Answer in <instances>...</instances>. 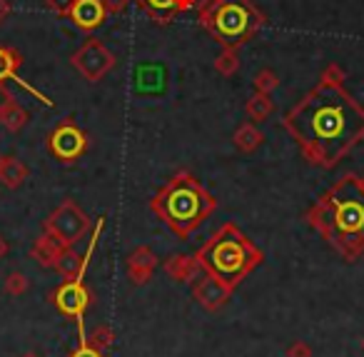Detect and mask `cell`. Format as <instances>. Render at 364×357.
<instances>
[{"instance_id":"f546056e","label":"cell","mask_w":364,"mask_h":357,"mask_svg":"<svg viewBox=\"0 0 364 357\" xmlns=\"http://www.w3.org/2000/svg\"><path fill=\"white\" fill-rule=\"evenodd\" d=\"M46 6L50 8V11H55V13H60L63 8L68 6V0H46Z\"/></svg>"},{"instance_id":"5bb4252c","label":"cell","mask_w":364,"mask_h":357,"mask_svg":"<svg viewBox=\"0 0 364 357\" xmlns=\"http://www.w3.org/2000/svg\"><path fill=\"white\" fill-rule=\"evenodd\" d=\"M63 250H65V245H63L60 240H55V237L50 235V232L43 230V235L38 237L36 242H33L31 247V257L38 262L41 267H48V270H55L58 260H60Z\"/></svg>"},{"instance_id":"8d00e7d4","label":"cell","mask_w":364,"mask_h":357,"mask_svg":"<svg viewBox=\"0 0 364 357\" xmlns=\"http://www.w3.org/2000/svg\"><path fill=\"white\" fill-rule=\"evenodd\" d=\"M362 345H364V340H362Z\"/></svg>"},{"instance_id":"83f0119b","label":"cell","mask_w":364,"mask_h":357,"mask_svg":"<svg viewBox=\"0 0 364 357\" xmlns=\"http://www.w3.org/2000/svg\"><path fill=\"white\" fill-rule=\"evenodd\" d=\"M68 357H105V352H102V350H95L92 345L82 342V345H77L75 350H73Z\"/></svg>"},{"instance_id":"3957f363","label":"cell","mask_w":364,"mask_h":357,"mask_svg":"<svg viewBox=\"0 0 364 357\" xmlns=\"http://www.w3.org/2000/svg\"><path fill=\"white\" fill-rule=\"evenodd\" d=\"M150 210L157 220L170 227L172 235L190 240L218 210V200L213 192L205 190L193 172L180 170L157 190V195L150 200Z\"/></svg>"},{"instance_id":"d6a6232c","label":"cell","mask_w":364,"mask_h":357,"mask_svg":"<svg viewBox=\"0 0 364 357\" xmlns=\"http://www.w3.org/2000/svg\"><path fill=\"white\" fill-rule=\"evenodd\" d=\"M11 95H13V93L8 90V88H0V110H3V105H6V100H8Z\"/></svg>"},{"instance_id":"e575fe53","label":"cell","mask_w":364,"mask_h":357,"mask_svg":"<svg viewBox=\"0 0 364 357\" xmlns=\"http://www.w3.org/2000/svg\"><path fill=\"white\" fill-rule=\"evenodd\" d=\"M23 357H41V355H38V352H26Z\"/></svg>"},{"instance_id":"ffe728a7","label":"cell","mask_w":364,"mask_h":357,"mask_svg":"<svg viewBox=\"0 0 364 357\" xmlns=\"http://www.w3.org/2000/svg\"><path fill=\"white\" fill-rule=\"evenodd\" d=\"M272 110H274L272 98L262 95V93H255V95L247 100V105H245V113H247V118L252 123H264L269 115H272Z\"/></svg>"},{"instance_id":"44dd1931","label":"cell","mask_w":364,"mask_h":357,"mask_svg":"<svg viewBox=\"0 0 364 357\" xmlns=\"http://www.w3.org/2000/svg\"><path fill=\"white\" fill-rule=\"evenodd\" d=\"M160 265V257L152 252L150 245H140L125 257V267H147V270H155Z\"/></svg>"},{"instance_id":"4dcf8cb0","label":"cell","mask_w":364,"mask_h":357,"mask_svg":"<svg viewBox=\"0 0 364 357\" xmlns=\"http://www.w3.org/2000/svg\"><path fill=\"white\" fill-rule=\"evenodd\" d=\"M11 16V3L8 0H0V26H3V21Z\"/></svg>"},{"instance_id":"4fadbf2b","label":"cell","mask_w":364,"mask_h":357,"mask_svg":"<svg viewBox=\"0 0 364 357\" xmlns=\"http://www.w3.org/2000/svg\"><path fill=\"white\" fill-rule=\"evenodd\" d=\"M21 66H23V56L16 51V48H11V46H0V88H8L6 83L8 81H16L21 88H26L31 95H36L38 100H43L48 108H53V100L50 98H46L41 90H36L33 86H28L26 81H23L21 76H18V71H21Z\"/></svg>"},{"instance_id":"e0dca14e","label":"cell","mask_w":364,"mask_h":357,"mask_svg":"<svg viewBox=\"0 0 364 357\" xmlns=\"http://www.w3.org/2000/svg\"><path fill=\"white\" fill-rule=\"evenodd\" d=\"M31 177V167L26 165L23 160H18V157L8 155L3 157V165H0V180H3V185L8 187V190H18V187H23V182Z\"/></svg>"},{"instance_id":"d590c367","label":"cell","mask_w":364,"mask_h":357,"mask_svg":"<svg viewBox=\"0 0 364 357\" xmlns=\"http://www.w3.org/2000/svg\"><path fill=\"white\" fill-rule=\"evenodd\" d=\"M0 165H3V155H0Z\"/></svg>"},{"instance_id":"7a4b0ae2","label":"cell","mask_w":364,"mask_h":357,"mask_svg":"<svg viewBox=\"0 0 364 357\" xmlns=\"http://www.w3.org/2000/svg\"><path fill=\"white\" fill-rule=\"evenodd\" d=\"M304 220L347 262H357L364 255V190L354 172L342 175L322 192Z\"/></svg>"},{"instance_id":"7c38bea8","label":"cell","mask_w":364,"mask_h":357,"mask_svg":"<svg viewBox=\"0 0 364 357\" xmlns=\"http://www.w3.org/2000/svg\"><path fill=\"white\" fill-rule=\"evenodd\" d=\"M135 6L157 26H170L177 16L198 6V0H135Z\"/></svg>"},{"instance_id":"d4e9b609","label":"cell","mask_w":364,"mask_h":357,"mask_svg":"<svg viewBox=\"0 0 364 357\" xmlns=\"http://www.w3.org/2000/svg\"><path fill=\"white\" fill-rule=\"evenodd\" d=\"M3 287H6V292L11 297H21L23 292H28L31 282H28V277L23 275V272H11V275L6 277V282H3Z\"/></svg>"},{"instance_id":"7402d4cb","label":"cell","mask_w":364,"mask_h":357,"mask_svg":"<svg viewBox=\"0 0 364 357\" xmlns=\"http://www.w3.org/2000/svg\"><path fill=\"white\" fill-rule=\"evenodd\" d=\"M215 71H218L223 78H232L235 73L240 71L237 48H223V51H220V56L215 58Z\"/></svg>"},{"instance_id":"ba28073f","label":"cell","mask_w":364,"mask_h":357,"mask_svg":"<svg viewBox=\"0 0 364 357\" xmlns=\"http://www.w3.org/2000/svg\"><path fill=\"white\" fill-rule=\"evenodd\" d=\"M48 150H50V155L55 157L58 162L70 165V162L80 160V157L85 155L87 133L82 130L75 120L68 118V120H63L60 125H55L50 130V135H48Z\"/></svg>"},{"instance_id":"ac0fdd59","label":"cell","mask_w":364,"mask_h":357,"mask_svg":"<svg viewBox=\"0 0 364 357\" xmlns=\"http://www.w3.org/2000/svg\"><path fill=\"white\" fill-rule=\"evenodd\" d=\"M28 120H31V113L16 100V95L8 98L3 110H0V125L6 128L8 133H21L28 125Z\"/></svg>"},{"instance_id":"d6986e66","label":"cell","mask_w":364,"mask_h":357,"mask_svg":"<svg viewBox=\"0 0 364 357\" xmlns=\"http://www.w3.org/2000/svg\"><path fill=\"white\" fill-rule=\"evenodd\" d=\"M232 140H235V148H237L240 152H255L264 143V133L259 130L252 120H250V123H242V125L235 130Z\"/></svg>"},{"instance_id":"f1b7e54d","label":"cell","mask_w":364,"mask_h":357,"mask_svg":"<svg viewBox=\"0 0 364 357\" xmlns=\"http://www.w3.org/2000/svg\"><path fill=\"white\" fill-rule=\"evenodd\" d=\"M127 3H130V0H102L107 16H120V13L127 8Z\"/></svg>"},{"instance_id":"2e32d148","label":"cell","mask_w":364,"mask_h":357,"mask_svg":"<svg viewBox=\"0 0 364 357\" xmlns=\"http://www.w3.org/2000/svg\"><path fill=\"white\" fill-rule=\"evenodd\" d=\"M135 81H137V93H142V95H157V93L165 90V68L160 63L137 66Z\"/></svg>"},{"instance_id":"277c9868","label":"cell","mask_w":364,"mask_h":357,"mask_svg":"<svg viewBox=\"0 0 364 357\" xmlns=\"http://www.w3.org/2000/svg\"><path fill=\"white\" fill-rule=\"evenodd\" d=\"M198 265L203 272L223 280L230 290H237L264 260V252L240 230L235 222H225L198 252Z\"/></svg>"},{"instance_id":"cb8c5ba5","label":"cell","mask_w":364,"mask_h":357,"mask_svg":"<svg viewBox=\"0 0 364 357\" xmlns=\"http://www.w3.org/2000/svg\"><path fill=\"white\" fill-rule=\"evenodd\" d=\"M255 93H262V95H269V93H274L279 88V78L274 71H269V68H262V71H257V76H255Z\"/></svg>"},{"instance_id":"1f68e13d","label":"cell","mask_w":364,"mask_h":357,"mask_svg":"<svg viewBox=\"0 0 364 357\" xmlns=\"http://www.w3.org/2000/svg\"><path fill=\"white\" fill-rule=\"evenodd\" d=\"M8 252H11V245H8V240H6V237L0 235V260H3V257H6Z\"/></svg>"},{"instance_id":"8992f818","label":"cell","mask_w":364,"mask_h":357,"mask_svg":"<svg viewBox=\"0 0 364 357\" xmlns=\"http://www.w3.org/2000/svg\"><path fill=\"white\" fill-rule=\"evenodd\" d=\"M46 232H50L55 240H60L65 247H75L77 242H82V237L90 232V217L85 215L80 205L75 200H63L55 210L48 215L46 220Z\"/></svg>"},{"instance_id":"52a82bcc","label":"cell","mask_w":364,"mask_h":357,"mask_svg":"<svg viewBox=\"0 0 364 357\" xmlns=\"http://www.w3.org/2000/svg\"><path fill=\"white\" fill-rule=\"evenodd\" d=\"M70 63L87 83H100L102 78L115 68V56L107 51V46L102 41L87 38V41L73 53Z\"/></svg>"},{"instance_id":"4316f807","label":"cell","mask_w":364,"mask_h":357,"mask_svg":"<svg viewBox=\"0 0 364 357\" xmlns=\"http://www.w3.org/2000/svg\"><path fill=\"white\" fill-rule=\"evenodd\" d=\"M284 357H312V347L304 340H292L284 350Z\"/></svg>"},{"instance_id":"836d02e7","label":"cell","mask_w":364,"mask_h":357,"mask_svg":"<svg viewBox=\"0 0 364 357\" xmlns=\"http://www.w3.org/2000/svg\"><path fill=\"white\" fill-rule=\"evenodd\" d=\"M357 180H359V187L364 190V175H357Z\"/></svg>"},{"instance_id":"9a60e30c","label":"cell","mask_w":364,"mask_h":357,"mask_svg":"<svg viewBox=\"0 0 364 357\" xmlns=\"http://www.w3.org/2000/svg\"><path fill=\"white\" fill-rule=\"evenodd\" d=\"M165 272L172 277L175 282H193L195 277L200 275V265L195 255H185V252H177V255H170L165 262H162Z\"/></svg>"},{"instance_id":"6da1fadb","label":"cell","mask_w":364,"mask_h":357,"mask_svg":"<svg viewBox=\"0 0 364 357\" xmlns=\"http://www.w3.org/2000/svg\"><path fill=\"white\" fill-rule=\"evenodd\" d=\"M304 160L334 170L364 140V105L344 86V71L329 63L314 88L282 118Z\"/></svg>"},{"instance_id":"603a6c76","label":"cell","mask_w":364,"mask_h":357,"mask_svg":"<svg viewBox=\"0 0 364 357\" xmlns=\"http://www.w3.org/2000/svg\"><path fill=\"white\" fill-rule=\"evenodd\" d=\"M112 340H115V332H112L110 325H97L90 330V335H87V345H92L95 350H102L105 352L107 347L112 345Z\"/></svg>"},{"instance_id":"5b68a950","label":"cell","mask_w":364,"mask_h":357,"mask_svg":"<svg viewBox=\"0 0 364 357\" xmlns=\"http://www.w3.org/2000/svg\"><path fill=\"white\" fill-rule=\"evenodd\" d=\"M198 23L220 48H242L262 33L267 18L252 0H203L198 3Z\"/></svg>"},{"instance_id":"30bf717a","label":"cell","mask_w":364,"mask_h":357,"mask_svg":"<svg viewBox=\"0 0 364 357\" xmlns=\"http://www.w3.org/2000/svg\"><path fill=\"white\" fill-rule=\"evenodd\" d=\"M60 18H68L75 28L90 33L100 28L107 21V13L102 0H68V6L58 13Z\"/></svg>"},{"instance_id":"9c48e42d","label":"cell","mask_w":364,"mask_h":357,"mask_svg":"<svg viewBox=\"0 0 364 357\" xmlns=\"http://www.w3.org/2000/svg\"><path fill=\"white\" fill-rule=\"evenodd\" d=\"M50 300L60 315L70 317V320H82L87 307L92 305V292L82 280H63V285L53 290Z\"/></svg>"},{"instance_id":"8fae6325","label":"cell","mask_w":364,"mask_h":357,"mask_svg":"<svg viewBox=\"0 0 364 357\" xmlns=\"http://www.w3.org/2000/svg\"><path fill=\"white\" fill-rule=\"evenodd\" d=\"M235 290H230L223 280L208 275V272H200L193 280V297L198 300V305L208 312H218L228 305V300L232 297Z\"/></svg>"},{"instance_id":"484cf974","label":"cell","mask_w":364,"mask_h":357,"mask_svg":"<svg viewBox=\"0 0 364 357\" xmlns=\"http://www.w3.org/2000/svg\"><path fill=\"white\" fill-rule=\"evenodd\" d=\"M152 275H155V270H147V267H127V277L132 285H147Z\"/></svg>"}]
</instances>
